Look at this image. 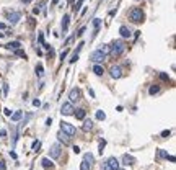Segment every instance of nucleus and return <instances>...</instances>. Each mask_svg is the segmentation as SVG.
Returning <instances> with one entry per match:
<instances>
[{"instance_id":"obj_1","label":"nucleus","mask_w":176,"mask_h":170,"mask_svg":"<svg viewBox=\"0 0 176 170\" xmlns=\"http://www.w3.org/2000/svg\"><path fill=\"white\" fill-rule=\"evenodd\" d=\"M127 49L126 42L122 41V39H117V41H113V44L109 46V51L108 53L111 54L113 57H119L121 54H124V51Z\"/></svg>"},{"instance_id":"obj_2","label":"nucleus","mask_w":176,"mask_h":170,"mask_svg":"<svg viewBox=\"0 0 176 170\" xmlns=\"http://www.w3.org/2000/svg\"><path fill=\"white\" fill-rule=\"evenodd\" d=\"M129 20L132 21V23H140V21H144V12L137 7L132 8V10L129 12Z\"/></svg>"},{"instance_id":"obj_3","label":"nucleus","mask_w":176,"mask_h":170,"mask_svg":"<svg viewBox=\"0 0 176 170\" xmlns=\"http://www.w3.org/2000/svg\"><path fill=\"white\" fill-rule=\"evenodd\" d=\"M106 56H108V54H104L103 51L98 49V51H93L92 56H90V59H92L95 64H99V62H103V61L106 59Z\"/></svg>"},{"instance_id":"obj_4","label":"nucleus","mask_w":176,"mask_h":170,"mask_svg":"<svg viewBox=\"0 0 176 170\" xmlns=\"http://www.w3.org/2000/svg\"><path fill=\"white\" fill-rule=\"evenodd\" d=\"M60 129H62V131L65 133L67 136H74L75 133H77L75 126H72L70 123H65V121H62V123H60Z\"/></svg>"},{"instance_id":"obj_5","label":"nucleus","mask_w":176,"mask_h":170,"mask_svg":"<svg viewBox=\"0 0 176 170\" xmlns=\"http://www.w3.org/2000/svg\"><path fill=\"white\" fill-rule=\"evenodd\" d=\"M74 111H75V108H74V105H72L70 102L62 103V106H60V113L65 115V116H69V115H74Z\"/></svg>"},{"instance_id":"obj_6","label":"nucleus","mask_w":176,"mask_h":170,"mask_svg":"<svg viewBox=\"0 0 176 170\" xmlns=\"http://www.w3.org/2000/svg\"><path fill=\"white\" fill-rule=\"evenodd\" d=\"M7 18H8V23H10V25H16L21 18V13L20 12H11V13L7 15Z\"/></svg>"},{"instance_id":"obj_7","label":"nucleus","mask_w":176,"mask_h":170,"mask_svg":"<svg viewBox=\"0 0 176 170\" xmlns=\"http://www.w3.org/2000/svg\"><path fill=\"white\" fill-rule=\"evenodd\" d=\"M49 156H51V159H59V157H60V146L59 144H52V146H51Z\"/></svg>"},{"instance_id":"obj_8","label":"nucleus","mask_w":176,"mask_h":170,"mask_svg":"<svg viewBox=\"0 0 176 170\" xmlns=\"http://www.w3.org/2000/svg\"><path fill=\"white\" fill-rule=\"evenodd\" d=\"M109 74H111V77H113V79H121V75H122V69H121L119 66H113L111 71H109Z\"/></svg>"},{"instance_id":"obj_9","label":"nucleus","mask_w":176,"mask_h":170,"mask_svg":"<svg viewBox=\"0 0 176 170\" xmlns=\"http://www.w3.org/2000/svg\"><path fill=\"white\" fill-rule=\"evenodd\" d=\"M69 98H70V103H75L80 100V90L78 89H72L70 93H69Z\"/></svg>"},{"instance_id":"obj_10","label":"nucleus","mask_w":176,"mask_h":170,"mask_svg":"<svg viewBox=\"0 0 176 170\" xmlns=\"http://www.w3.org/2000/svg\"><path fill=\"white\" fill-rule=\"evenodd\" d=\"M106 164L109 165V169H111V170H116V169H119V160H117L116 157H109V159L106 160Z\"/></svg>"},{"instance_id":"obj_11","label":"nucleus","mask_w":176,"mask_h":170,"mask_svg":"<svg viewBox=\"0 0 176 170\" xmlns=\"http://www.w3.org/2000/svg\"><path fill=\"white\" fill-rule=\"evenodd\" d=\"M122 164H124V165H134V164H135V157L129 156V154H124V156H122Z\"/></svg>"},{"instance_id":"obj_12","label":"nucleus","mask_w":176,"mask_h":170,"mask_svg":"<svg viewBox=\"0 0 176 170\" xmlns=\"http://www.w3.org/2000/svg\"><path fill=\"white\" fill-rule=\"evenodd\" d=\"M41 165L44 167L46 170H52V169H54V164H52V160H51V159H47V157H44V159L41 160Z\"/></svg>"},{"instance_id":"obj_13","label":"nucleus","mask_w":176,"mask_h":170,"mask_svg":"<svg viewBox=\"0 0 176 170\" xmlns=\"http://www.w3.org/2000/svg\"><path fill=\"white\" fill-rule=\"evenodd\" d=\"M57 138H59V141H60V142H64V144L67 146V144H69V138H70V136H67L65 133L62 131V129H60V131L57 133Z\"/></svg>"},{"instance_id":"obj_14","label":"nucleus","mask_w":176,"mask_h":170,"mask_svg":"<svg viewBox=\"0 0 176 170\" xmlns=\"http://www.w3.org/2000/svg\"><path fill=\"white\" fill-rule=\"evenodd\" d=\"M119 33H121V36H122V38H130V36H132V31H130L127 26H121Z\"/></svg>"},{"instance_id":"obj_15","label":"nucleus","mask_w":176,"mask_h":170,"mask_svg":"<svg viewBox=\"0 0 176 170\" xmlns=\"http://www.w3.org/2000/svg\"><path fill=\"white\" fill-rule=\"evenodd\" d=\"M20 46H21L20 41H11V42H8L5 48H7V49H10V51H16V49H20Z\"/></svg>"},{"instance_id":"obj_16","label":"nucleus","mask_w":176,"mask_h":170,"mask_svg":"<svg viewBox=\"0 0 176 170\" xmlns=\"http://www.w3.org/2000/svg\"><path fill=\"white\" fill-rule=\"evenodd\" d=\"M92 128H93V121L92 120H83V126H82V129H83L85 133H88Z\"/></svg>"},{"instance_id":"obj_17","label":"nucleus","mask_w":176,"mask_h":170,"mask_svg":"<svg viewBox=\"0 0 176 170\" xmlns=\"http://www.w3.org/2000/svg\"><path fill=\"white\" fill-rule=\"evenodd\" d=\"M69 20H70V17L64 15V18H62V31L64 33H67V30H69Z\"/></svg>"},{"instance_id":"obj_18","label":"nucleus","mask_w":176,"mask_h":170,"mask_svg":"<svg viewBox=\"0 0 176 170\" xmlns=\"http://www.w3.org/2000/svg\"><path fill=\"white\" fill-rule=\"evenodd\" d=\"M83 160H85L87 164H90V165H93V162H95V157H93L92 152H87V154L83 156Z\"/></svg>"},{"instance_id":"obj_19","label":"nucleus","mask_w":176,"mask_h":170,"mask_svg":"<svg viewBox=\"0 0 176 170\" xmlns=\"http://www.w3.org/2000/svg\"><path fill=\"white\" fill-rule=\"evenodd\" d=\"M93 26H95V33H93V36H96V35H98V31H99V26H101V20H99V18H95Z\"/></svg>"},{"instance_id":"obj_20","label":"nucleus","mask_w":176,"mask_h":170,"mask_svg":"<svg viewBox=\"0 0 176 170\" xmlns=\"http://www.w3.org/2000/svg\"><path fill=\"white\" fill-rule=\"evenodd\" d=\"M11 121H20L21 118H23V111H15L13 115H10Z\"/></svg>"},{"instance_id":"obj_21","label":"nucleus","mask_w":176,"mask_h":170,"mask_svg":"<svg viewBox=\"0 0 176 170\" xmlns=\"http://www.w3.org/2000/svg\"><path fill=\"white\" fill-rule=\"evenodd\" d=\"M93 72H95L96 75H103V72H104V69H103L101 66H99V64H95V66H93Z\"/></svg>"},{"instance_id":"obj_22","label":"nucleus","mask_w":176,"mask_h":170,"mask_svg":"<svg viewBox=\"0 0 176 170\" xmlns=\"http://www.w3.org/2000/svg\"><path fill=\"white\" fill-rule=\"evenodd\" d=\"M85 116H87V111L85 110H77V113H75V118H77V120H85Z\"/></svg>"},{"instance_id":"obj_23","label":"nucleus","mask_w":176,"mask_h":170,"mask_svg":"<svg viewBox=\"0 0 176 170\" xmlns=\"http://www.w3.org/2000/svg\"><path fill=\"white\" fill-rule=\"evenodd\" d=\"M158 92H160L158 85H152L150 89H148V93H150V95H155V93H158Z\"/></svg>"},{"instance_id":"obj_24","label":"nucleus","mask_w":176,"mask_h":170,"mask_svg":"<svg viewBox=\"0 0 176 170\" xmlns=\"http://www.w3.org/2000/svg\"><path fill=\"white\" fill-rule=\"evenodd\" d=\"M36 75H38V77H42V75H44V69H42L41 64H38V66H36Z\"/></svg>"},{"instance_id":"obj_25","label":"nucleus","mask_w":176,"mask_h":170,"mask_svg":"<svg viewBox=\"0 0 176 170\" xmlns=\"http://www.w3.org/2000/svg\"><path fill=\"white\" fill-rule=\"evenodd\" d=\"M31 149L34 151V152H38L39 149H41V141H34V142H33V146H31Z\"/></svg>"},{"instance_id":"obj_26","label":"nucleus","mask_w":176,"mask_h":170,"mask_svg":"<svg viewBox=\"0 0 176 170\" xmlns=\"http://www.w3.org/2000/svg\"><path fill=\"white\" fill-rule=\"evenodd\" d=\"M104 118H106V113H104V111H101V110H99V111H96V120L103 121Z\"/></svg>"},{"instance_id":"obj_27","label":"nucleus","mask_w":176,"mask_h":170,"mask_svg":"<svg viewBox=\"0 0 176 170\" xmlns=\"http://www.w3.org/2000/svg\"><path fill=\"white\" fill-rule=\"evenodd\" d=\"M90 169H92V165H90V164H87L85 160L80 164V170H90Z\"/></svg>"},{"instance_id":"obj_28","label":"nucleus","mask_w":176,"mask_h":170,"mask_svg":"<svg viewBox=\"0 0 176 170\" xmlns=\"http://www.w3.org/2000/svg\"><path fill=\"white\" fill-rule=\"evenodd\" d=\"M166 156H168V152H166V151L158 149V157H160V159H166Z\"/></svg>"},{"instance_id":"obj_29","label":"nucleus","mask_w":176,"mask_h":170,"mask_svg":"<svg viewBox=\"0 0 176 170\" xmlns=\"http://www.w3.org/2000/svg\"><path fill=\"white\" fill-rule=\"evenodd\" d=\"M83 2H85V0H78L77 4L74 5V10H75V12H78V10H80V7H82V4H83Z\"/></svg>"},{"instance_id":"obj_30","label":"nucleus","mask_w":176,"mask_h":170,"mask_svg":"<svg viewBox=\"0 0 176 170\" xmlns=\"http://www.w3.org/2000/svg\"><path fill=\"white\" fill-rule=\"evenodd\" d=\"M15 54H16V56H20V57H25L26 59V54H25V51H21V49H16V51H13Z\"/></svg>"},{"instance_id":"obj_31","label":"nucleus","mask_w":176,"mask_h":170,"mask_svg":"<svg viewBox=\"0 0 176 170\" xmlns=\"http://www.w3.org/2000/svg\"><path fill=\"white\" fill-rule=\"evenodd\" d=\"M104 146H106V141L103 139V141H99V154H103V149H104Z\"/></svg>"},{"instance_id":"obj_32","label":"nucleus","mask_w":176,"mask_h":170,"mask_svg":"<svg viewBox=\"0 0 176 170\" xmlns=\"http://www.w3.org/2000/svg\"><path fill=\"white\" fill-rule=\"evenodd\" d=\"M77 59H78V53H74V56H72V57H70V59H69V61H70V64H74L75 61H77Z\"/></svg>"},{"instance_id":"obj_33","label":"nucleus","mask_w":176,"mask_h":170,"mask_svg":"<svg viewBox=\"0 0 176 170\" xmlns=\"http://www.w3.org/2000/svg\"><path fill=\"white\" fill-rule=\"evenodd\" d=\"M67 54H69V49H64L62 53H60V59L64 61V59H65V57H67Z\"/></svg>"},{"instance_id":"obj_34","label":"nucleus","mask_w":176,"mask_h":170,"mask_svg":"<svg viewBox=\"0 0 176 170\" xmlns=\"http://www.w3.org/2000/svg\"><path fill=\"white\" fill-rule=\"evenodd\" d=\"M170 134H171V131H170V129H165V131L162 133V138H168Z\"/></svg>"},{"instance_id":"obj_35","label":"nucleus","mask_w":176,"mask_h":170,"mask_svg":"<svg viewBox=\"0 0 176 170\" xmlns=\"http://www.w3.org/2000/svg\"><path fill=\"white\" fill-rule=\"evenodd\" d=\"M101 170H111V169H109V165H108L106 162H103V164H101Z\"/></svg>"},{"instance_id":"obj_36","label":"nucleus","mask_w":176,"mask_h":170,"mask_svg":"<svg viewBox=\"0 0 176 170\" xmlns=\"http://www.w3.org/2000/svg\"><path fill=\"white\" fill-rule=\"evenodd\" d=\"M72 42H74V36L67 38V41H65V46H69V44H72Z\"/></svg>"},{"instance_id":"obj_37","label":"nucleus","mask_w":176,"mask_h":170,"mask_svg":"<svg viewBox=\"0 0 176 170\" xmlns=\"http://www.w3.org/2000/svg\"><path fill=\"white\" fill-rule=\"evenodd\" d=\"M99 51H103L104 54H108V46H106V44H103V46L99 48Z\"/></svg>"},{"instance_id":"obj_38","label":"nucleus","mask_w":176,"mask_h":170,"mask_svg":"<svg viewBox=\"0 0 176 170\" xmlns=\"http://www.w3.org/2000/svg\"><path fill=\"white\" fill-rule=\"evenodd\" d=\"M38 39H39V42H41V44H44V36H42L41 33L38 35Z\"/></svg>"},{"instance_id":"obj_39","label":"nucleus","mask_w":176,"mask_h":170,"mask_svg":"<svg viewBox=\"0 0 176 170\" xmlns=\"http://www.w3.org/2000/svg\"><path fill=\"white\" fill-rule=\"evenodd\" d=\"M39 12H41V8H39V7L33 8V13H34V15H39Z\"/></svg>"},{"instance_id":"obj_40","label":"nucleus","mask_w":176,"mask_h":170,"mask_svg":"<svg viewBox=\"0 0 176 170\" xmlns=\"http://www.w3.org/2000/svg\"><path fill=\"white\" fill-rule=\"evenodd\" d=\"M7 136V131L5 129H0V138H5Z\"/></svg>"},{"instance_id":"obj_41","label":"nucleus","mask_w":176,"mask_h":170,"mask_svg":"<svg viewBox=\"0 0 176 170\" xmlns=\"http://www.w3.org/2000/svg\"><path fill=\"white\" fill-rule=\"evenodd\" d=\"M7 93H8V84H5L4 85V95H7Z\"/></svg>"},{"instance_id":"obj_42","label":"nucleus","mask_w":176,"mask_h":170,"mask_svg":"<svg viewBox=\"0 0 176 170\" xmlns=\"http://www.w3.org/2000/svg\"><path fill=\"white\" fill-rule=\"evenodd\" d=\"M88 95L92 97V98H95V92H93V90H92V89H88Z\"/></svg>"},{"instance_id":"obj_43","label":"nucleus","mask_w":176,"mask_h":170,"mask_svg":"<svg viewBox=\"0 0 176 170\" xmlns=\"http://www.w3.org/2000/svg\"><path fill=\"white\" fill-rule=\"evenodd\" d=\"M83 33H85V26H83V28H80V30H78L77 36H82V35H83Z\"/></svg>"},{"instance_id":"obj_44","label":"nucleus","mask_w":176,"mask_h":170,"mask_svg":"<svg viewBox=\"0 0 176 170\" xmlns=\"http://www.w3.org/2000/svg\"><path fill=\"white\" fill-rule=\"evenodd\" d=\"M41 105V102H39V100H33V106H39Z\"/></svg>"},{"instance_id":"obj_45","label":"nucleus","mask_w":176,"mask_h":170,"mask_svg":"<svg viewBox=\"0 0 176 170\" xmlns=\"http://www.w3.org/2000/svg\"><path fill=\"white\" fill-rule=\"evenodd\" d=\"M166 159H168L170 162H175V160H176V159H175V156H166Z\"/></svg>"},{"instance_id":"obj_46","label":"nucleus","mask_w":176,"mask_h":170,"mask_svg":"<svg viewBox=\"0 0 176 170\" xmlns=\"http://www.w3.org/2000/svg\"><path fill=\"white\" fill-rule=\"evenodd\" d=\"M74 152H75V154L80 152V147H78V146H74Z\"/></svg>"},{"instance_id":"obj_47","label":"nucleus","mask_w":176,"mask_h":170,"mask_svg":"<svg viewBox=\"0 0 176 170\" xmlns=\"http://www.w3.org/2000/svg\"><path fill=\"white\" fill-rule=\"evenodd\" d=\"M160 77H162V80H168V75L166 74H160Z\"/></svg>"},{"instance_id":"obj_48","label":"nucleus","mask_w":176,"mask_h":170,"mask_svg":"<svg viewBox=\"0 0 176 170\" xmlns=\"http://www.w3.org/2000/svg\"><path fill=\"white\" fill-rule=\"evenodd\" d=\"M46 124H47V126H51V124H52V118H47V120H46Z\"/></svg>"},{"instance_id":"obj_49","label":"nucleus","mask_w":176,"mask_h":170,"mask_svg":"<svg viewBox=\"0 0 176 170\" xmlns=\"http://www.w3.org/2000/svg\"><path fill=\"white\" fill-rule=\"evenodd\" d=\"M4 111H5V115H7V116H10V115H11V111H10V110H8V108H5V110H4Z\"/></svg>"},{"instance_id":"obj_50","label":"nucleus","mask_w":176,"mask_h":170,"mask_svg":"<svg viewBox=\"0 0 176 170\" xmlns=\"http://www.w3.org/2000/svg\"><path fill=\"white\" fill-rule=\"evenodd\" d=\"M5 169H7V167H5V164H4V162H0V170H5Z\"/></svg>"},{"instance_id":"obj_51","label":"nucleus","mask_w":176,"mask_h":170,"mask_svg":"<svg viewBox=\"0 0 176 170\" xmlns=\"http://www.w3.org/2000/svg\"><path fill=\"white\" fill-rule=\"evenodd\" d=\"M10 157H13V159H16V154H15L13 151H10Z\"/></svg>"},{"instance_id":"obj_52","label":"nucleus","mask_w":176,"mask_h":170,"mask_svg":"<svg viewBox=\"0 0 176 170\" xmlns=\"http://www.w3.org/2000/svg\"><path fill=\"white\" fill-rule=\"evenodd\" d=\"M56 4H59V0H52V5H56Z\"/></svg>"},{"instance_id":"obj_53","label":"nucleus","mask_w":176,"mask_h":170,"mask_svg":"<svg viewBox=\"0 0 176 170\" xmlns=\"http://www.w3.org/2000/svg\"><path fill=\"white\" fill-rule=\"evenodd\" d=\"M5 28V25H4V23H0V30H4Z\"/></svg>"},{"instance_id":"obj_54","label":"nucleus","mask_w":176,"mask_h":170,"mask_svg":"<svg viewBox=\"0 0 176 170\" xmlns=\"http://www.w3.org/2000/svg\"><path fill=\"white\" fill-rule=\"evenodd\" d=\"M4 36H5V33H0V38H4Z\"/></svg>"},{"instance_id":"obj_55","label":"nucleus","mask_w":176,"mask_h":170,"mask_svg":"<svg viewBox=\"0 0 176 170\" xmlns=\"http://www.w3.org/2000/svg\"><path fill=\"white\" fill-rule=\"evenodd\" d=\"M29 2H31V0H25V4H29Z\"/></svg>"},{"instance_id":"obj_56","label":"nucleus","mask_w":176,"mask_h":170,"mask_svg":"<svg viewBox=\"0 0 176 170\" xmlns=\"http://www.w3.org/2000/svg\"><path fill=\"white\" fill-rule=\"evenodd\" d=\"M116 170H121V169H116Z\"/></svg>"}]
</instances>
